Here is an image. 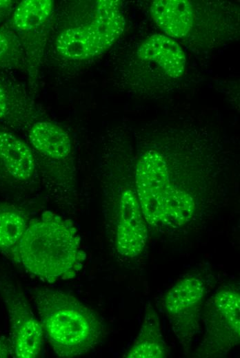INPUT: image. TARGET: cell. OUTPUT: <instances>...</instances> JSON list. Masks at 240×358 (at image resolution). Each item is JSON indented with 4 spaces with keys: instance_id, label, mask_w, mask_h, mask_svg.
I'll return each mask as SVG.
<instances>
[{
    "instance_id": "30bf717a",
    "label": "cell",
    "mask_w": 240,
    "mask_h": 358,
    "mask_svg": "<svg viewBox=\"0 0 240 358\" xmlns=\"http://www.w3.org/2000/svg\"><path fill=\"white\" fill-rule=\"evenodd\" d=\"M39 176L30 146L0 127V190L10 193L31 190L38 184Z\"/></svg>"
},
{
    "instance_id": "6da1fadb",
    "label": "cell",
    "mask_w": 240,
    "mask_h": 358,
    "mask_svg": "<svg viewBox=\"0 0 240 358\" xmlns=\"http://www.w3.org/2000/svg\"><path fill=\"white\" fill-rule=\"evenodd\" d=\"M8 256L28 273L49 283L72 279L86 260L74 224L51 211L29 221Z\"/></svg>"
},
{
    "instance_id": "7c38bea8",
    "label": "cell",
    "mask_w": 240,
    "mask_h": 358,
    "mask_svg": "<svg viewBox=\"0 0 240 358\" xmlns=\"http://www.w3.org/2000/svg\"><path fill=\"white\" fill-rule=\"evenodd\" d=\"M140 59L156 63L170 77H181L186 67V55L170 37L156 34L148 37L137 52Z\"/></svg>"
},
{
    "instance_id": "d6986e66",
    "label": "cell",
    "mask_w": 240,
    "mask_h": 358,
    "mask_svg": "<svg viewBox=\"0 0 240 358\" xmlns=\"http://www.w3.org/2000/svg\"><path fill=\"white\" fill-rule=\"evenodd\" d=\"M11 353V346L0 337V358L8 357Z\"/></svg>"
},
{
    "instance_id": "8fae6325",
    "label": "cell",
    "mask_w": 240,
    "mask_h": 358,
    "mask_svg": "<svg viewBox=\"0 0 240 358\" xmlns=\"http://www.w3.org/2000/svg\"><path fill=\"white\" fill-rule=\"evenodd\" d=\"M117 218V252L126 258H136L146 246L148 230L137 193L130 188L124 189L119 195Z\"/></svg>"
},
{
    "instance_id": "ba28073f",
    "label": "cell",
    "mask_w": 240,
    "mask_h": 358,
    "mask_svg": "<svg viewBox=\"0 0 240 358\" xmlns=\"http://www.w3.org/2000/svg\"><path fill=\"white\" fill-rule=\"evenodd\" d=\"M0 297L8 316L12 353L19 358L39 357L43 348L44 332L23 291L10 279L2 276Z\"/></svg>"
},
{
    "instance_id": "9c48e42d",
    "label": "cell",
    "mask_w": 240,
    "mask_h": 358,
    "mask_svg": "<svg viewBox=\"0 0 240 358\" xmlns=\"http://www.w3.org/2000/svg\"><path fill=\"white\" fill-rule=\"evenodd\" d=\"M53 6L51 0H25L12 14L10 25L21 43L30 78L41 63Z\"/></svg>"
},
{
    "instance_id": "8992f818",
    "label": "cell",
    "mask_w": 240,
    "mask_h": 358,
    "mask_svg": "<svg viewBox=\"0 0 240 358\" xmlns=\"http://www.w3.org/2000/svg\"><path fill=\"white\" fill-rule=\"evenodd\" d=\"M204 334L195 354L221 357L240 341V292L235 285L218 289L206 302L202 315Z\"/></svg>"
},
{
    "instance_id": "7a4b0ae2",
    "label": "cell",
    "mask_w": 240,
    "mask_h": 358,
    "mask_svg": "<svg viewBox=\"0 0 240 358\" xmlns=\"http://www.w3.org/2000/svg\"><path fill=\"white\" fill-rule=\"evenodd\" d=\"M34 299L44 335L59 357L89 353L105 333L102 320L73 295L58 288L40 287Z\"/></svg>"
},
{
    "instance_id": "4fadbf2b",
    "label": "cell",
    "mask_w": 240,
    "mask_h": 358,
    "mask_svg": "<svg viewBox=\"0 0 240 358\" xmlns=\"http://www.w3.org/2000/svg\"><path fill=\"white\" fill-rule=\"evenodd\" d=\"M156 24L168 36L182 38L193 25L192 6L188 0H156L150 5Z\"/></svg>"
},
{
    "instance_id": "3957f363",
    "label": "cell",
    "mask_w": 240,
    "mask_h": 358,
    "mask_svg": "<svg viewBox=\"0 0 240 358\" xmlns=\"http://www.w3.org/2000/svg\"><path fill=\"white\" fill-rule=\"evenodd\" d=\"M136 193L148 224L177 228L192 218L196 204L192 196L170 184L163 156L154 149L144 152L135 169Z\"/></svg>"
},
{
    "instance_id": "5b68a950",
    "label": "cell",
    "mask_w": 240,
    "mask_h": 358,
    "mask_svg": "<svg viewBox=\"0 0 240 358\" xmlns=\"http://www.w3.org/2000/svg\"><path fill=\"white\" fill-rule=\"evenodd\" d=\"M29 145L34 154L39 174L53 190L72 191L74 167L72 142L59 125L47 120L32 123L28 131Z\"/></svg>"
},
{
    "instance_id": "e0dca14e",
    "label": "cell",
    "mask_w": 240,
    "mask_h": 358,
    "mask_svg": "<svg viewBox=\"0 0 240 358\" xmlns=\"http://www.w3.org/2000/svg\"><path fill=\"white\" fill-rule=\"evenodd\" d=\"M25 62L21 43L10 26L0 29V68L16 66Z\"/></svg>"
},
{
    "instance_id": "5bb4252c",
    "label": "cell",
    "mask_w": 240,
    "mask_h": 358,
    "mask_svg": "<svg viewBox=\"0 0 240 358\" xmlns=\"http://www.w3.org/2000/svg\"><path fill=\"white\" fill-rule=\"evenodd\" d=\"M168 348L163 336L159 316L148 304L145 309L139 332L123 355L126 358H165Z\"/></svg>"
},
{
    "instance_id": "ac0fdd59",
    "label": "cell",
    "mask_w": 240,
    "mask_h": 358,
    "mask_svg": "<svg viewBox=\"0 0 240 358\" xmlns=\"http://www.w3.org/2000/svg\"><path fill=\"white\" fill-rule=\"evenodd\" d=\"M12 1L9 0H0V23L10 13Z\"/></svg>"
},
{
    "instance_id": "52a82bcc",
    "label": "cell",
    "mask_w": 240,
    "mask_h": 358,
    "mask_svg": "<svg viewBox=\"0 0 240 358\" xmlns=\"http://www.w3.org/2000/svg\"><path fill=\"white\" fill-rule=\"evenodd\" d=\"M207 289L202 276L188 274L177 280L162 297L163 311L185 355L199 331Z\"/></svg>"
},
{
    "instance_id": "277c9868",
    "label": "cell",
    "mask_w": 240,
    "mask_h": 358,
    "mask_svg": "<svg viewBox=\"0 0 240 358\" xmlns=\"http://www.w3.org/2000/svg\"><path fill=\"white\" fill-rule=\"evenodd\" d=\"M125 26L121 1H97L91 21L68 28L58 34L55 41L57 51L70 61L94 58L115 43L123 32Z\"/></svg>"
},
{
    "instance_id": "9a60e30c",
    "label": "cell",
    "mask_w": 240,
    "mask_h": 358,
    "mask_svg": "<svg viewBox=\"0 0 240 358\" xmlns=\"http://www.w3.org/2000/svg\"><path fill=\"white\" fill-rule=\"evenodd\" d=\"M29 221L19 207L0 202V251L8 256L21 238Z\"/></svg>"
},
{
    "instance_id": "2e32d148",
    "label": "cell",
    "mask_w": 240,
    "mask_h": 358,
    "mask_svg": "<svg viewBox=\"0 0 240 358\" xmlns=\"http://www.w3.org/2000/svg\"><path fill=\"white\" fill-rule=\"evenodd\" d=\"M29 109L22 97L0 81V125L19 128L29 125Z\"/></svg>"
}]
</instances>
